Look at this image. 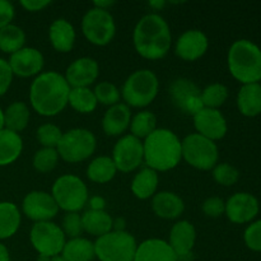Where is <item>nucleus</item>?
I'll list each match as a JSON object with an SVG mask.
<instances>
[{"mask_svg": "<svg viewBox=\"0 0 261 261\" xmlns=\"http://www.w3.org/2000/svg\"><path fill=\"white\" fill-rule=\"evenodd\" d=\"M229 91L222 83H212L201 91V102L206 109L218 110L228 99Z\"/></svg>", "mask_w": 261, "mask_h": 261, "instance_id": "obj_36", "label": "nucleus"}, {"mask_svg": "<svg viewBox=\"0 0 261 261\" xmlns=\"http://www.w3.org/2000/svg\"><path fill=\"white\" fill-rule=\"evenodd\" d=\"M201 211L206 217L218 218L226 212V201L219 196H211L201 205Z\"/></svg>", "mask_w": 261, "mask_h": 261, "instance_id": "obj_43", "label": "nucleus"}, {"mask_svg": "<svg viewBox=\"0 0 261 261\" xmlns=\"http://www.w3.org/2000/svg\"><path fill=\"white\" fill-rule=\"evenodd\" d=\"M245 245L255 252H261V219L251 222L244 232Z\"/></svg>", "mask_w": 261, "mask_h": 261, "instance_id": "obj_42", "label": "nucleus"}, {"mask_svg": "<svg viewBox=\"0 0 261 261\" xmlns=\"http://www.w3.org/2000/svg\"><path fill=\"white\" fill-rule=\"evenodd\" d=\"M166 4H167L166 0H150V2H148V5L153 10H162L166 7Z\"/></svg>", "mask_w": 261, "mask_h": 261, "instance_id": "obj_50", "label": "nucleus"}, {"mask_svg": "<svg viewBox=\"0 0 261 261\" xmlns=\"http://www.w3.org/2000/svg\"><path fill=\"white\" fill-rule=\"evenodd\" d=\"M60 227L65 237H69V240L82 237V233L84 232L83 223H82V214L66 213L64 216Z\"/></svg>", "mask_w": 261, "mask_h": 261, "instance_id": "obj_41", "label": "nucleus"}, {"mask_svg": "<svg viewBox=\"0 0 261 261\" xmlns=\"http://www.w3.org/2000/svg\"><path fill=\"white\" fill-rule=\"evenodd\" d=\"M193 120L196 133L212 142L223 139L228 132L226 117L219 110L203 107L194 115Z\"/></svg>", "mask_w": 261, "mask_h": 261, "instance_id": "obj_15", "label": "nucleus"}, {"mask_svg": "<svg viewBox=\"0 0 261 261\" xmlns=\"http://www.w3.org/2000/svg\"><path fill=\"white\" fill-rule=\"evenodd\" d=\"M0 261H10L9 250L2 242H0Z\"/></svg>", "mask_w": 261, "mask_h": 261, "instance_id": "obj_51", "label": "nucleus"}, {"mask_svg": "<svg viewBox=\"0 0 261 261\" xmlns=\"http://www.w3.org/2000/svg\"><path fill=\"white\" fill-rule=\"evenodd\" d=\"M15 15V8L8 0H0V30L12 24Z\"/></svg>", "mask_w": 261, "mask_h": 261, "instance_id": "obj_45", "label": "nucleus"}, {"mask_svg": "<svg viewBox=\"0 0 261 261\" xmlns=\"http://www.w3.org/2000/svg\"><path fill=\"white\" fill-rule=\"evenodd\" d=\"M25 33L23 28L17 24H9L0 30V51L4 54L17 53L24 47Z\"/></svg>", "mask_w": 261, "mask_h": 261, "instance_id": "obj_34", "label": "nucleus"}, {"mask_svg": "<svg viewBox=\"0 0 261 261\" xmlns=\"http://www.w3.org/2000/svg\"><path fill=\"white\" fill-rule=\"evenodd\" d=\"M144 163L155 172H167L177 167L182 160L181 139L170 129L157 127L143 140Z\"/></svg>", "mask_w": 261, "mask_h": 261, "instance_id": "obj_3", "label": "nucleus"}, {"mask_svg": "<svg viewBox=\"0 0 261 261\" xmlns=\"http://www.w3.org/2000/svg\"><path fill=\"white\" fill-rule=\"evenodd\" d=\"M51 195L59 209L66 213H79L88 203L89 191L81 177L65 173L55 180Z\"/></svg>", "mask_w": 261, "mask_h": 261, "instance_id": "obj_6", "label": "nucleus"}, {"mask_svg": "<svg viewBox=\"0 0 261 261\" xmlns=\"http://www.w3.org/2000/svg\"><path fill=\"white\" fill-rule=\"evenodd\" d=\"M23 152V139L18 133L0 130V167L14 163Z\"/></svg>", "mask_w": 261, "mask_h": 261, "instance_id": "obj_27", "label": "nucleus"}, {"mask_svg": "<svg viewBox=\"0 0 261 261\" xmlns=\"http://www.w3.org/2000/svg\"><path fill=\"white\" fill-rule=\"evenodd\" d=\"M130 134L144 140L157 129V116L149 110H143L135 114L130 121Z\"/></svg>", "mask_w": 261, "mask_h": 261, "instance_id": "obj_35", "label": "nucleus"}, {"mask_svg": "<svg viewBox=\"0 0 261 261\" xmlns=\"http://www.w3.org/2000/svg\"><path fill=\"white\" fill-rule=\"evenodd\" d=\"M70 89L63 74L55 70L42 71L31 83V107L41 116H56L68 106Z\"/></svg>", "mask_w": 261, "mask_h": 261, "instance_id": "obj_1", "label": "nucleus"}, {"mask_svg": "<svg viewBox=\"0 0 261 261\" xmlns=\"http://www.w3.org/2000/svg\"><path fill=\"white\" fill-rule=\"evenodd\" d=\"M8 63L13 71V75L19 78H31V76L36 78L38 74L42 73L45 58L38 48L24 46L19 51L12 54Z\"/></svg>", "mask_w": 261, "mask_h": 261, "instance_id": "obj_17", "label": "nucleus"}, {"mask_svg": "<svg viewBox=\"0 0 261 261\" xmlns=\"http://www.w3.org/2000/svg\"><path fill=\"white\" fill-rule=\"evenodd\" d=\"M61 256L66 261H93L96 259L94 242L84 237L66 240Z\"/></svg>", "mask_w": 261, "mask_h": 261, "instance_id": "obj_31", "label": "nucleus"}, {"mask_svg": "<svg viewBox=\"0 0 261 261\" xmlns=\"http://www.w3.org/2000/svg\"><path fill=\"white\" fill-rule=\"evenodd\" d=\"M3 112H4V127L10 132L19 134L30 124L31 110L24 102H12Z\"/></svg>", "mask_w": 261, "mask_h": 261, "instance_id": "obj_30", "label": "nucleus"}, {"mask_svg": "<svg viewBox=\"0 0 261 261\" xmlns=\"http://www.w3.org/2000/svg\"><path fill=\"white\" fill-rule=\"evenodd\" d=\"M125 227H126V222H125L124 218L114 219V223H112V231H126Z\"/></svg>", "mask_w": 261, "mask_h": 261, "instance_id": "obj_49", "label": "nucleus"}, {"mask_svg": "<svg viewBox=\"0 0 261 261\" xmlns=\"http://www.w3.org/2000/svg\"><path fill=\"white\" fill-rule=\"evenodd\" d=\"M87 204L89 205L91 211H105V208H106V200L99 195L89 196Z\"/></svg>", "mask_w": 261, "mask_h": 261, "instance_id": "obj_47", "label": "nucleus"}, {"mask_svg": "<svg viewBox=\"0 0 261 261\" xmlns=\"http://www.w3.org/2000/svg\"><path fill=\"white\" fill-rule=\"evenodd\" d=\"M37 261H51V257L43 256V255H38Z\"/></svg>", "mask_w": 261, "mask_h": 261, "instance_id": "obj_53", "label": "nucleus"}, {"mask_svg": "<svg viewBox=\"0 0 261 261\" xmlns=\"http://www.w3.org/2000/svg\"><path fill=\"white\" fill-rule=\"evenodd\" d=\"M82 223L86 233L94 237H101L112 231L114 218L106 211H88L82 214Z\"/></svg>", "mask_w": 261, "mask_h": 261, "instance_id": "obj_28", "label": "nucleus"}, {"mask_svg": "<svg viewBox=\"0 0 261 261\" xmlns=\"http://www.w3.org/2000/svg\"><path fill=\"white\" fill-rule=\"evenodd\" d=\"M182 160L191 167L200 171H212L219 160V149L216 142L191 133L181 140Z\"/></svg>", "mask_w": 261, "mask_h": 261, "instance_id": "obj_9", "label": "nucleus"}, {"mask_svg": "<svg viewBox=\"0 0 261 261\" xmlns=\"http://www.w3.org/2000/svg\"><path fill=\"white\" fill-rule=\"evenodd\" d=\"M27 12H41L51 4L50 0H22L19 3Z\"/></svg>", "mask_w": 261, "mask_h": 261, "instance_id": "obj_46", "label": "nucleus"}, {"mask_svg": "<svg viewBox=\"0 0 261 261\" xmlns=\"http://www.w3.org/2000/svg\"><path fill=\"white\" fill-rule=\"evenodd\" d=\"M237 109L246 117H255L261 114L260 83L242 84L237 94Z\"/></svg>", "mask_w": 261, "mask_h": 261, "instance_id": "obj_26", "label": "nucleus"}, {"mask_svg": "<svg viewBox=\"0 0 261 261\" xmlns=\"http://www.w3.org/2000/svg\"><path fill=\"white\" fill-rule=\"evenodd\" d=\"M259 83H260V86H261V81H260V82H259Z\"/></svg>", "mask_w": 261, "mask_h": 261, "instance_id": "obj_55", "label": "nucleus"}, {"mask_svg": "<svg viewBox=\"0 0 261 261\" xmlns=\"http://www.w3.org/2000/svg\"><path fill=\"white\" fill-rule=\"evenodd\" d=\"M22 212L35 223L51 222L59 213V206L51 193L33 190L24 196L22 201Z\"/></svg>", "mask_w": 261, "mask_h": 261, "instance_id": "obj_14", "label": "nucleus"}, {"mask_svg": "<svg viewBox=\"0 0 261 261\" xmlns=\"http://www.w3.org/2000/svg\"><path fill=\"white\" fill-rule=\"evenodd\" d=\"M212 175H213L214 181L222 186H233L240 178L239 170L227 162L218 163L212 170Z\"/></svg>", "mask_w": 261, "mask_h": 261, "instance_id": "obj_40", "label": "nucleus"}, {"mask_svg": "<svg viewBox=\"0 0 261 261\" xmlns=\"http://www.w3.org/2000/svg\"><path fill=\"white\" fill-rule=\"evenodd\" d=\"M168 245L177 256V261L193 260V249L196 242V229L191 222L181 219L172 226Z\"/></svg>", "mask_w": 261, "mask_h": 261, "instance_id": "obj_16", "label": "nucleus"}, {"mask_svg": "<svg viewBox=\"0 0 261 261\" xmlns=\"http://www.w3.org/2000/svg\"><path fill=\"white\" fill-rule=\"evenodd\" d=\"M82 32L94 46H107L116 35V22L110 10L91 8L82 18Z\"/></svg>", "mask_w": 261, "mask_h": 261, "instance_id": "obj_10", "label": "nucleus"}, {"mask_svg": "<svg viewBox=\"0 0 261 261\" xmlns=\"http://www.w3.org/2000/svg\"><path fill=\"white\" fill-rule=\"evenodd\" d=\"M117 173V168L110 155H99L92 160L87 167V177L94 184H107Z\"/></svg>", "mask_w": 261, "mask_h": 261, "instance_id": "obj_32", "label": "nucleus"}, {"mask_svg": "<svg viewBox=\"0 0 261 261\" xmlns=\"http://www.w3.org/2000/svg\"><path fill=\"white\" fill-rule=\"evenodd\" d=\"M111 158L116 166L117 172H134L144 163L143 142L132 134L122 135L112 149Z\"/></svg>", "mask_w": 261, "mask_h": 261, "instance_id": "obj_12", "label": "nucleus"}, {"mask_svg": "<svg viewBox=\"0 0 261 261\" xmlns=\"http://www.w3.org/2000/svg\"><path fill=\"white\" fill-rule=\"evenodd\" d=\"M69 106L79 114H92L96 111L98 102L91 88H71L69 93Z\"/></svg>", "mask_w": 261, "mask_h": 261, "instance_id": "obj_33", "label": "nucleus"}, {"mask_svg": "<svg viewBox=\"0 0 261 261\" xmlns=\"http://www.w3.org/2000/svg\"><path fill=\"white\" fill-rule=\"evenodd\" d=\"M59 153L55 148H41L35 153L32 160L33 168L40 173H48L58 166Z\"/></svg>", "mask_w": 261, "mask_h": 261, "instance_id": "obj_37", "label": "nucleus"}, {"mask_svg": "<svg viewBox=\"0 0 261 261\" xmlns=\"http://www.w3.org/2000/svg\"><path fill=\"white\" fill-rule=\"evenodd\" d=\"M133 261H177V256L167 241L148 239L138 245Z\"/></svg>", "mask_w": 261, "mask_h": 261, "instance_id": "obj_24", "label": "nucleus"}, {"mask_svg": "<svg viewBox=\"0 0 261 261\" xmlns=\"http://www.w3.org/2000/svg\"><path fill=\"white\" fill-rule=\"evenodd\" d=\"M260 204L256 196L250 193H236L226 201L224 214L234 224L250 223L256 218Z\"/></svg>", "mask_w": 261, "mask_h": 261, "instance_id": "obj_18", "label": "nucleus"}, {"mask_svg": "<svg viewBox=\"0 0 261 261\" xmlns=\"http://www.w3.org/2000/svg\"><path fill=\"white\" fill-rule=\"evenodd\" d=\"M22 222L19 208L12 201H0V240H8L18 232Z\"/></svg>", "mask_w": 261, "mask_h": 261, "instance_id": "obj_29", "label": "nucleus"}, {"mask_svg": "<svg viewBox=\"0 0 261 261\" xmlns=\"http://www.w3.org/2000/svg\"><path fill=\"white\" fill-rule=\"evenodd\" d=\"M51 261H66V260L64 259V257L61 256V255H59V256H55V257H53V259H51Z\"/></svg>", "mask_w": 261, "mask_h": 261, "instance_id": "obj_54", "label": "nucleus"}, {"mask_svg": "<svg viewBox=\"0 0 261 261\" xmlns=\"http://www.w3.org/2000/svg\"><path fill=\"white\" fill-rule=\"evenodd\" d=\"M137 247V240L127 231H111L94 242L99 261H133Z\"/></svg>", "mask_w": 261, "mask_h": 261, "instance_id": "obj_8", "label": "nucleus"}, {"mask_svg": "<svg viewBox=\"0 0 261 261\" xmlns=\"http://www.w3.org/2000/svg\"><path fill=\"white\" fill-rule=\"evenodd\" d=\"M61 137H63V132L60 127L55 124H46L40 125L36 130V138H37L38 143L42 145V148H55L60 143Z\"/></svg>", "mask_w": 261, "mask_h": 261, "instance_id": "obj_39", "label": "nucleus"}, {"mask_svg": "<svg viewBox=\"0 0 261 261\" xmlns=\"http://www.w3.org/2000/svg\"><path fill=\"white\" fill-rule=\"evenodd\" d=\"M152 209L158 218L172 221L182 216L185 203L173 191H157L152 198Z\"/></svg>", "mask_w": 261, "mask_h": 261, "instance_id": "obj_22", "label": "nucleus"}, {"mask_svg": "<svg viewBox=\"0 0 261 261\" xmlns=\"http://www.w3.org/2000/svg\"><path fill=\"white\" fill-rule=\"evenodd\" d=\"M13 71L10 69L9 63L5 59L0 58V97L4 96L9 91L13 82Z\"/></svg>", "mask_w": 261, "mask_h": 261, "instance_id": "obj_44", "label": "nucleus"}, {"mask_svg": "<svg viewBox=\"0 0 261 261\" xmlns=\"http://www.w3.org/2000/svg\"><path fill=\"white\" fill-rule=\"evenodd\" d=\"M97 148V138L93 132L84 127H74L63 133L56 147L59 157L68 163H81L89 160Z\"/></svg>", "mask_w": 261, "mask_h": 261, "instance_id": "obj_7", "label": "nucleus"}, {"mask_svg": "<svg viewBox=\"0 0 261 261\" xmlns=\"http://www.w3.org/2000/svg\"><path fill=\"white\" fill-rule=\"evenodd\" d=\"M160 91V79L150 69H138L133 71L121 88V98L124 103L134 109H144L149 106Z\"/></svg>", "mask_w": 261, "mask_h": 261, "instance_id": "obj_5", "label": "nucleus"}, {"mask_svg": "<svg viewBox=\"0 0 261 261\" xmlns=\"http://www.w3.org/2000/svg\"><path fill=\"white\" fill-rule=\"evenodd\" d=\"M208 48V36L200 30L185 31L175 43V54L184 61L199 60L205 55Z\"/></svg>", "mask_w": 261, "mask_h": 261, "instance_id": "obj_20", "label": "nucleus"}, {"mask_svg": "<svg viewBox=\"0 0 261 261\" xmlns=\"http://www.w3.org/2000/svg\"><path fill=\"white\" fill-rule=\"evenodd\" d=\"M170 97L173 105L186 115H194L203 109L201 89L189 78H176L170 84Z\"/></svg>", "mask_w": 261, "mask_h": 261, "instance_id": "obj_13", "label": "nucleus"}, {"mask_svg": "<svg viewBox=\"0 0 261 261\" xmlns=\"http://www.w3.org/2000/svg\"><path fill=\"white\" fill-rule=\"evenodd\" d=\"M112 5H115L114 0H96V2H93V7L102 10H109Z\"/></svg>", "mask_w": 261, "mask_h": 261, "instance_id": "obj_48", "label": "nucleus"}, {"mask_svg": "<svg viewBox=\"0 0 261 261\" xmlns=\"http://www.w3.org/2000/svg\"><path fill=\"white\" fill-rule=\"evenodd\" d=\"M158 185H160V173L145 166L135 173L130 184V190L133 195L139 200H148L157 194Z\"/></svg>", "mask_w": 261, "mask_h": 261, "instance_id": "obj_25", "label": "nucleus"}, {"mask_svg": "<svg viewBox=\"0 0 261 261\" xmlns=\"http://www.w3.org/2000/svg\"><path fill=\"white\" fill-rule=\"evenodd\" d=\"M48 40L54 50L61 54L69 53L75 45V28L65 18H58L48 27Z\"/></svg>", "mask_w": 261, "mask_h": 261, "instance_id": "obj_23", "label": "nucleus"}, {"mask_svg": "<svg viewBox=\"0 0 261 261\" xmlns=\"http://www.w3.org/2000/svg\"><path fill=\"white\" fill-rule=\"evenodd\" d=\"M135 51L147 60H161L172 46V33L167 20L157 13L140 18L133 31Z\"/></svg>", "mask_w": 261, "mask_h": 261, "instance_id": "obj_2", "label": "nucleus"}, {"mask_svg": "<svg viewBox=\"0 0 261 261\" xmlns=\"http://www.w3.org/2000/svg\"><path fill=\"white\" fill-rule=\"evenodd\" d=\"M227 65L231 75L242 84L261 81V48L252 41H234L227 54Z\"/></svg>", "mask_w": 261, "mask_h": 261, "instance_id": "obj_4", "label": "nucleus"}, {"mask_svg": "<svg viewBox=\"0 0 261 261\" xmlns=\"http://www.w3.org/2000/svg\"><path fill=\"white\" fill-rule=\"evenodd\" d=\"M93 92L97 102L107 107L120 103L121 99V91L111 82H99L98 84H96Z\"/></svg>", "mask_w": 261, "mask_h": 261, "instance_id": "obj_38", "label": "nucleus"}, {"mask_svg": "<svg viewBox=\"0 0 261 261\" xmlns=\"http://www.w3.org/2000/svg\"><path fill=\"white\" fill-rule=\"evenodd\" d=\"M132 110L129 106L120 102L107 109L102 117V130L109 137H122L129 129L132 121Z\"/></svg>", "mask_w": 261, "mask_h": 261, "instance_id": "obj_21", "label": "nucleus"}, {"mask_svg": "<svg viewBox=\"0 0 261 261\" xmlns=\"http://www.w3.org/2000/svg\"><path fill=\"white\" fill-rule=\"evenodd\" d=\"M4 129V112L0 109V130Z\"/></svg>", "mask_w": 261, "mask_h": 261, "instance_id": "obj_52", "label": "nucleus"}, {"mask_svg": "<svg viewBox=\"0 0 261 261\" xmlns=\"http://www.w3.org/2000/svg\"><path fill=\"white\" fill-rule=\"evenodd\" d=\"M30 241L38 255L53 259L61 255L66 237L61 227L55 222H40L33 224L31 228Z\"/></svg>", "mask_w": 261, "mask_h": 261, "instance_id": "obj_11", "label": "nucleus"}, {"mask_svg": "<svg viewBox=\"0 0 261 261\" xmlns=\"http://www.w3.org/2000/svg\"><path fill=\"white\" fill-rule=\"evenodd\" d=\"M98 76V63L96 59L89 56H82L71 61L64 74V78L66 79L70 88H91Z\"/></svg>", "mask_w": 261, "mask_h": 261, "instance_id": "obj_19", "label": "nucleus"}]
</instances>
